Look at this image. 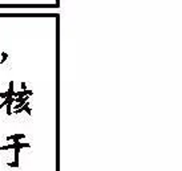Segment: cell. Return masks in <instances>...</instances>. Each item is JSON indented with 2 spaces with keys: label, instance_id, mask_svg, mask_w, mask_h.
I'll list each match as a JSON object with an SVG mask.
<instances>
[{
  "label": "cell",
  "instance_id": "cell-1",
  "mask_svg": "<svg viewBox=\"0 0 182 171\" xmlns=\"http://www.w3.org/2000/svg\"><path fill=\"white\" fill-rule=\"evenodd\" d=\"M23 147L28 149V147H31V145H29V143H23V142H20V141H17V142H13L12 145L2 146V147H0V150H2V151H5V150H11V149H23Z\"/></svg>",
  "mask_w": 182,
  "mask_h": 171
},
{
  "label": "cell",
  "instance_id": "cell-2",
  "mask_svg": "<svg viewBox=\"0 0 182 171\" xmlns=\"http://www.w3.org/2000/svg\"><path fill=\"white\" fill-rule=\"evenodd\" d=\"M23 110H24V111H27V114H28V115H31V114H32V110H31V108H29V102H28V101H27L24 105H23L21 108L16 109V110H15V113H16V114H19V113H21Z\"/></svg>",
  "mask_w": 182,
  "mask_h": 171
},
{
  "label": "cell",
  "instance_id": "cell-3",
  "mask_svg": "<svg viewBox=\"0 0 182 171\" xmlns=\"http://www.w3.org/2000/svg\"><path fill=\"white\" fill-rule=\"evenodd\" d=\"M23 138H25V134H15V135H9L7 137V141H12V142H17Z\"/></svg>",
  "mask_w": 182,
  "mask_h": 171
},
{
  "label": "cell",
  "instance_id": "cell-4",
  "mask_svg": "<svg viewBox=\"0 0 182 171\" xmlns=\"http://www.w3.org/2000/svg\"><path fill=\"white\" fill-rule=\"evenodd\" d=\"M19 152H20V149H15V159H13V163L19 167Z\"/></svg>",
  "mask_w": 182,
  "mask_h": 171
},
{
  "label": "cell",
  "instance_id": "cell-5",
  "mask_svg": "<svg viewBox=\"0 0 182 171\" xmlns=\"http://www.w3.org/2000/svg\"><path fill=\"white\" fill-rule=\"evenodd\" d=\"M5 106H7V114H8V115H11V114H12V101L8 102Z\"/></svg>",
  "mask_w": 182,
  "mask_h": 171
},
{
  "label": "cell",
  "instance_id": "cell-6",
  "mask_svg": "<svg viewBox=\"0 0 182 171\" xmlns=\"http://www.w3.org/2000/svg\"><path fill=\"white\" fill-rule=\"evenodd\" d=\"M2 61H0V64H3V62H5V60H7V58H8V55H7V53H5V52H3L2 53Z\"/></svg>",
  "mask_w": 182,
  "mask_h": 171
},
{
  "label": "cell",
  "instance_id": "cell-7",
  "mask_svg": "<svg viewBox=\"0 0 182 171\" xmlns=\"http://www.w3.org/2000/svg\"><path fill=\"white\" fill-rule=\"evenodd\" d=\"M21 90H27V84L25 82H21Z\"/></svg>",
  "mask_w": 182,
  "mask_h": 171
}]
</instances>
